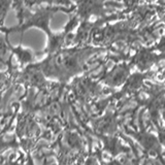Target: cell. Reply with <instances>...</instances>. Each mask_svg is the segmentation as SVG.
I'll use <instances>...</instances> for the list:
<instances>
[]
</instances>
